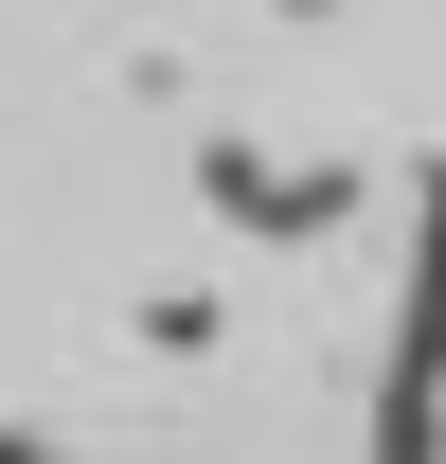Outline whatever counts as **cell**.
Masks as SVG:
<instances>
[{
    "mask_svg": "<svg viewBox=\"0 0 446 464\" xmlns=\"http://www.w3.org/2000/svg\"><path fill=\"white\" fill-rule=\"evenodd\" d=\"M339 197L357 179H268L250 143H215V215H250V232H339Z\"/></svg>",
    "mask_w": 446,
    "mask_h": 464,
    "instance_id": "1",
    "label": "cell"
}]
</instances>
